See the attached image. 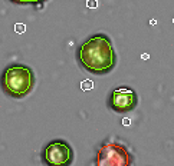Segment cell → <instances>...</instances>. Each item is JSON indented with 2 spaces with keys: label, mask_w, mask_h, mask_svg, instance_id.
Returning a JSON list of instances; mask_svg holds the SVG:
<instances>
[{
  "label": "cell",
  "mask_w": 174,
  "mask_h": 166,
  "mask_svg": "<svg viewBox=\"0 0 174 166\" xmlns=\"http://www.w3.org/2000/svg\"><path fill=\"white\" fill-rule=\"evenodd\" d=\"M122 123H124V126H130L131 122H130V119H127V118H125L124 120H122Z\"/></svg>",
  "instance_id": "30bf717a"
},
{
  "label": "cell",
  "mask_w": 174,
  "mask_h": 166,
  "mask_svg": "<svg viewBox=\"0 0 174 166\" xmlns=\"http://www.w3.org/2000/svg\"><path fill=\"white\" fill-rule=\"evenodd\" d=\"M12 3H16V4H22V6H26V4H32V6H42L45 2L48 0H9Z\"/></svg>",
  "instance_id": "8992f818"
},
{
  "label": "cell",
  "mask_w": 174,
  "mask_h": 166,
  "mask_svg": "<svg viewBox=\"0 0 174 166\" xmlns=\"http://www.w3.org/2000/svg\"><path fill=\"white\" fill-rule=\"evenodd\" d=\"M92 87H94L92 80H84L81 83V89H82V90H91Z\"/></svg>",
  "instance_id": "52a82bcc"
},
{
  "label": "cell",
  "mask_w": 174,
  "mask_h": 166,
  "mask_svg": "<svg viewBox=\"0 0 174 166\" xmlns=\"http://www.w3.org/2000/svg\"><path fill=\"white\" fill-rule=\"evenodd\" d=\"M86 7L88 9H96L98 7V2H96V0H86Z\"/></svg>",
  "instance_id": "9c48e42d"
},
{
  "label": "cell",
  "mask_w": 174,
  "mask_h": 166,
  "mask_svg": "<svg viewBox=\"0 0 174 166\" xmlns=\"http://www.w3.org/2000/svg\"><path fill=\"white\" fill-rule=\"evenodd\" d=\"M138 103V96L130 87H117L111 92L108 106L115 113H128L134 110Z\"/></svg>",
  "instance_id": "5b68a950"
},
{
  "label": "cell",
  "mask_w": 174,
  "mask_h": 166,
  "mask_svg": "<svg viewBox=\"0 0 174 166\" xmlns=\"http://www.w3.org/2000/svg\"><path fill=\"white\" fill-rule=\"evenodd\" d=\"M141 57H143V59H144V60H147V59H148V55H147V53H144V55L141 56Z\"/></svg>",
  "instance_id": "8fae6325"
},
{
  "label": "cell",
  "mask_w": 174,
  "mask_h": 166,
  "mask_svg": "<svg viewBox=\"0 0 174 166\" xmlns=\"http://www.w3.org/2000/svg\"><path fill=\"white\" fill-rule=\"evenodd\" d=\"M173 22H174V19H173Z\"/></svg>",
  "instance_id": "7c38bea8"
},
{
  "label": "cell",
  "mask_w": 174,
  "mask_h": 166,
  "mask_svg": "<svg viewBox=\"0 0 174 166\" xmlns=\"http://www.w3.org/2000/svg\"><path fill=\"white\" fill-rule=\"evenodd\" d=\"M95 166H134V155L122 142L107 140L96 150Z\"/></svg>",
  "instance_id": "3957f363"
},
{
  "label": "cell",
  "mask_w": 174,
  "mask_h": 166,
  "mask_svg": "<svg viewBox=\"0 0 174 166\" xmlns=\"http://www.w3.org/2000/svg\"><path fill=\"white\" fill-rule=\"evenodd\" d=\"M36 78L32 67L26 65H10L3 70L2 89L6 95L15 99L27 96L35 87Z\"/></svg>",
  "instance_id": "7a4b0ae2"
},
{
  "label": "cell",
  "mask_w": 174,
  "mask_h": 166,
  "mask_svg": "<svg viewBox=\"0 0 174 166\" xmlns=\"http://www.w3.org/2000/svg\"><path fill=\"white\" fill-rule=\"evenodd\" d=\"M74 159V149L63 139L49 142L42 150V162L46 166H70Z\"/></svg>",
  "instance_id": "277c9868"
},
{
  "label": "cell",
  "mask_w": 174,
  "mask_h": 166,
  "mask_svg": "<svg viewBox=\"0 0 174 166\" xmlns=\"http://www.w3.org/2000/svg\"><path fill=\"white\" fill-rule=\"evenodd\" d=\"M15 30H16V33H25L26 32V25L17 23V25H15Z\"/></svg>",
  "instance_id": "ba28073f"
},
{
  "label": "cell",
  "mask_w": 174,
  "mask_h": 166,
  "mask_svg": "<svg viewBox=\"0 0 174 166\" xmlns=\"http://www.w3.org/2000/svg\"><path fill=\"white\" fill-rule=\"evenodd\" d=\"M76 59L82 69L92 74H107L117 66V53L105 33L89 36L79 46Z\"/></svg>",
  "instance_id": "6da1fadb"
}]
</instances>
